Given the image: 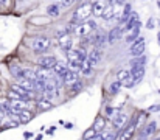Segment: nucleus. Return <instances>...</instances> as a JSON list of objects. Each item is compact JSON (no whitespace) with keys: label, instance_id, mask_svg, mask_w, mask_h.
Segmentation results:
<instances>
[{"label":"nucleus","instance_id":"obj_8","mask_svg":"<svg viewBox=\"0 0 160 140\" xmlns=\"http://www.w3.org/2000/svg\"><path fill=\"white\" fill-rule=\"evenodd\" d=\"M101 58H103V53H101V48H98V47H95L90 53H89V58H87V62L92 65V67H95V65H98L100 64V61H101Z\"/></svg>","mask_w":160,"mask_h":140},{"label":"nucleus","instance_id":"obj_6","mask_svg":"<svg viewBox=\"0 0 160 140\" xmlns=\"http://www.w3.org/2000/svg\"><path fill=\"white\" fill-rule=\"evenodd\" d=\"M128 120H129V115L124 114V112H120V114L112 120V126H113V129H115V131H123V129L126 128Z\"/></svg>","mask_w":160,"mask_h":140},{"label":"nucleus","instance_id":"obj_27","mask_svg":"<svg viewBox=\"0 0 160 140\" xmlns=\"http://www.w3.org/2000/svg\"><path fill=\"white\" fill-rule=\"evenodd\" d=\"M59 5H56V3H53V5H50L48 8H47V14L48 16H52V17H58L59 16Z\"/></svg>","mask_w":160,"mask_h":140},{"label":"nucleus","instance_id":"obj_10","mask_svg":"<svg viewBox=\"0 0 160 140\" xmlns=\"http://www.w3.org/2000/svg\"><path fill=\"white\" fill-rule=\"evenodd\" d=\"M131 16H132V6H131V3H126V5L123 6V14H121V17L118 19V20H120V27L126 25L128 20L131 19ZM123 28H124V27H123Z\"/></svg>","mask_w":160,"mask_h":140},{"label":"nucleus","instance_id":"obj_11","mask_svg":"<svg viewBox=\"0 0 160 140\" xmlns=\"http://www.w3.org/2000/svg\"><path fill=\"white\" fill-rule=\"evenodd\" d=\"M123 31H124V28L123 27H115V28H112L110 30V33H109V36H107V41H109V44H115L120 38H121V34H123Z\"/></svg>","mask_w":160,"mask_h":140},{"label":"nucleus","instance_id":"obj_9","mask_svg":"<svg viewBox=\"0 0 160 140\" xmlns=\"http://www.w3.org/2000/svg\"><path fill=\"white\" fill-rule=\"evenodd\" d=\"M79 81V75H78V72H73V70H68L67 73H65V76L62 78V83L65 84V87H72L75 83H78Z\"/></svg>","mask_w":160,"mask_h":140},{"label":"nucleus","instance_id":"obj_12","mask_svg":"<svg viewBox=\"0 0 160 140\" xmlns=\"http://www.w3.org/2000/svg\"><path fill=\"white\" fill-rule=\"evenodd\" d=\"M33 118H34V114H33L31 111H28V109H23V111L17 112V120H19L20 125H27V123L31 122Z\"/></svg>","mask_w":160,"mask_h":140},{"label":"nucleus","instance_id":"obj_2","mask_svg":"<svg viewBox=\"0 0 160 140\" xmlns=\"http://www.w3.org/2000/svg\"><path fill=\"white\" fill-rule=\"evenodd\" d=\"M50 44H52V42H50L48 38L39 36V38H34V39L31 41V48H33L34 53L41 54V53H45V51L50 48Z\"/></svg>","mask_w":160,"mask_h":140},{"label":"nucleus","instance_id":"obj_32","mask_svg":"<svg viewBox=\"0 0 160 140\" xmlns=\"http://www.w3.org/2000/svg\"><path fill=\"white\" fill-rule=\"evenodd\" d=\"M75 3V0H61V8H64V9H67V8H70L72 5Z\"/></svg>","mask_w":160,"mask_h":140},{"label":"nucleus","instance_id":"obj_43","mask_svg":"<svg viewBox=\"0 0 160 140\" xmlns=\"http://www.w3.org/2000/svg\"><path fill=\"white\" fill-rule=\"evenodd\" d=\"M159 93H160V91H159Z\"/></svg>","mask_w":160,"mask_h":140},{"label":"nucleus","instance_id":"obj_15","mask_svg":"<svg viewBox=\"0 0 160 140\" xmlns=\"http://www.w3.org/2000/svg\"><path fill=\"white\" fill-rule=\"evenodd\" d=\"M9 70H11V75H12L14 78H17L19 81L27 80V69H22L20 65H11Z\"/></svg>","mask_w":160,"mask_h":140},{"label":"nucleus","instance_id":"obj_29","mask_svg":"<svg viewBox=\"0 0 160 140\" xmlns=\"http://www.w3.org/2000/svg\"><path fill=\"white\" fill-rule=\"evenodd\" d=\"M97 136H98V132H97V129H95V128H89L87 131H84V134H82V140L93 139V137H97Z\"/></svg>","mask_w":160,"mask_h":140},{"label":"nucleus","instance_id":"obj_13","mask_svg":"<svg viewBox=\"0 0 160 140\" xmlns=\"http://www.w3.org/2000/svg\"><path fill=\"white\" fill-rule=\"evenodd\" d=\"M68 70H70V69H68V62H64V61H58L56 65H54V69H53V72L59 76V78H64L65 73H67Z\"/></svg>","mask_w":160,"mask_h":140},{"label":"nucleus","instance_id":"obj_37","mask_svg":"<svg viewBox=\"0 0 160 140\" xmlns=\"http://www.w3.org/2000/svg\"><path fill=\"white\" fill-rule=\"evenodd\" d=\"M23 137H25V139H30V137H33V134H31V132H25Z\"/></svg>","mask_w":160,"mask_h":140},{"label":"nucleus","instance_id":"obj_20","mask_svg":"<svg viewBox=\"0 0 160 140\" xmlns=\"http://www.w3.org/2000/svg\"><path fill=\"white\" fill-rule=\"evenodd\" d=\"M156 131H157V123L156 122H149L146 126H145V129L142 131V137H151V136H154L156 134Z\"/></svg>","mask_w":160,"mask_h":140},{"label":"nucleus","instance_id":"obj_23","mask_svg":"<svg viewBox=\"0 0 160 140\" xmlns=\"http://www.w3.org/2000/svg\"><path fill=\"white\" fill-rule=\"evenodd\" d=\"M132 75H131V70H124V69H121V70H118L117 72V75H115V80L117 81H120V83H123V81H126L128 78H131Z\"/></svg>","mask_w":160,"mask_h":140},{"label":"nucleus","instance_id":"obj_17","mask_svg":"<svg viewBox=\"0 0 160 140\" xmlns=\"http://www.w3.org/2000/svg\"><path fill=\"white\" fill-rule=\"evenodd\" d=\"M36 106H38V111H39V112H45V111H50V109L53 107V103H52V100L42 96V98L36 103Z\"/></svg>","mask_w":160,"mask_h":140},{"label":"nucleus","instance_id":"obj_19","mask_svg":"<svg viewBox=\"0 0 160 140\" xmlns=\"http://www.w3.org/2000/svg\"><path fill=\"white\" fill-rule=\"evenodd\" d=\"M140 27H142V23L137 25L134 30L128 31V34H126V42H128V44H134V42L140 38Z\"/></svg>","mask_w":160,"mask_h":140},{"label":"nucleus","instance_id":"obj_25","mask_svg":"<svg viewBox=\"0 0 160 140\" xmlns=\"http://www.w3.org/2000/svg\"><path fill=\"white\" fill-rule=\"evenodd\" d=\"M8 98L11 100V101H28V98H25L23 95H20V93H17L16 91H8Z\"/></svg>","mask_w":160,"mask_h":140},{"label":"nucleus","instance_id":"obj_3","mask_svg":"<svg viewBox=\"0 0 160 140\" xmlns=\"http://www.w3.org/2000/svg\"><path fill=\"white\" fill-rule=\"evenodd\" d=\"M72 36H70V30H64L58 33V45L61 47L64 51H70L72 50Z\"/></svg>","mask_w":160,"mask_h":140},{"label":"nucleus","instance_id":"obj_7","mask_svg":"<svg viewBox=\"0 0 160 140\" xmlns=\"http://www.w3.org/2000/svg\"><path fill=\"white\" fill-rule=\"evenodd\" d=\"M58 59L54 56H41L39 59V69H44V70H53L54 65H56Z\"/></svg>","mask_w":160,"mask_h":140},{"label":"nucleus","instance_id":"obj_26","mask_svg":"<svg viewBox=\"0 0 160 140\" xmlns=\"http://www.w3.org/2000/svg\"><path fill=\"white\" fill-rule=\"evenodd\" d=\"M121 87H123V86H121V83L115 80V81L109 86V93H110V95H117V93L120 92V89H121Z\"/></svg>","mask_w":160,"mask_h":140},{"label":"nucleus","instance_id":"obj_30","mask_svg":"<svg viewBox=\"0 0 160 140\" xmlns=\"http://www.w3.org/2000/svg\"><path fill=\"white\" fill-rule=\"evenodd\" d=\"M118 114H120L118 109H113V107H106V109H104V115H106L107 118H110V120H113Z\"/></svg>","mask_w":160,"mask_h":140},{"label":"nucleus","instance_id":"obj_28","mask_svg":"<svg viewBox=\"0 0 160 140\" xmlns=\"http://www.w3.org/2000/svg\"><path fill=\"white\" fill-rule=\"evenodd\" d=\"M145 64H146V56L143 54V56H137V58H134L132 61H131V65L132 67H137V65H143L145 67Z\"/></svg>","mask_w":160,"mask_h":140},{"label":"nucleus","instance_id":"obj_18","mask_svg":"<svg viewBox=\"0 0 160 140\" xmlns=\"http://www.w3.org/2000/svg\"><path fill=\"white\" fill-rule=\"evenodd\" d=\"M104 8H106V3H103V0H95V2H92V11H93V16L101 17Z\"/></svg>","mask_w":160,"mask_h":140},{"label":"nucleus","instance_id":"obj_34","mask_svg":"<svg viewBox=\"0 0 160 140\" xmlns=\"http://www.w3.org/2000/svg\"><path fill=\"white\" fill-rule=\"evenodd\" d=\"M154 23H156L154 19H148V22H146V28H148V30H152V28H154Z\"/></svg>","mask_w":160,"mask_h":140},{"label":"nucleus","instance_id":"obj_16","mask_svg":"<svg viewBox=\"0 0 160 140\" xmlns=\"http://www.w3.org/2000/svg\"><path fill=\"white\" fill-rule=\"evenodd\" d=\"M131 75L134 78V83H138L143 80L145 76V67L143 65H137V67H131Z\"/></svg>","mask_w":160,"mask_h":140},{"label":"nucleus","instance_id":"obj_4","mask_svg":"<svg viewBox=\"0 0 160 140\" xmlns=\"http://www.w3.org/2000/svg\"><path fill=\"white\" fill-rule=\"evenodd\" d=\"M95 30H97V22L95 20H87V22L79 23V25L75 27V33L78 36H87V34H90Z\"/></svg>","mask_w":160,"mask_h":140},{"label":"nucleus","instance_id":"obj_38","mask_svg":"<svg viewBox=\"0 0 160 140\" xmlns=\"http://www.w3.org/2000/svg\"><path fill=\"white\" fill-rule=\"evenodd\" d=\"M89 140H103V137H101V134H98L97 137H93V139H89Z\"/></svg>","mask_w":160,"mask_h":140},{"label":"nucleus","instance_id":"obj_14","mask_svg":"<svg viewBox=\"0 0 160 140\" xmlns=\"http://www.w3.org/2000/svg\"><path fill=\"white\" fill-rule=\"evenodd\" d=\"M106 126H107L106 117H103V115H98V117L95 118L93 125H92V128H95L98 134H103V132L106 131Z\"/></svg>","mask_w":160,"mask_h":140},{"label":"nucleus","instance_id":"obj_41","mask_svg":"<svg viewBox=\"0 0 160 140\" xmlns=\"http://www.w3.org/2000/svg\"><path fill=\"white\" fill-rule=\"evenodd\" d=\"M152 140H160V139H157V137H156V139H152Z\"/></svg>","mask_w":160,"mask_h":140},{"label":"nucleus","instance_id":"obj_39","mask_svg":"<svg viewBox=\"0 0 160 140\" xmlns=\"http://www.w3.org/2000/svg\"><path fill=\"white\" fill-rule=\"evenodd\" d=\"M72 126H73L72 123H65V128H67V129H72Z\"/></svg>","mask_w":160,"mask_h":140},{"label":"nucleus","instance_id":"obj_1","mask_svg":"<svg viewBox=\"0 0 160 140\" xmlns=\"http://www.w3.org/2000/svg\"><path fill=\"white\" fill-rule=\"evenodd\" d=\"M90 14H93V11H92V3H90V2H84V3H81V5L76 8V11H75V14H73V19H72V23H75V25L84 23V22L89 20Z\"/></svg>","mask_w":160,"mask_h":140},{"label":"nucleus","instance_id":"obj_40","mask_svg":"<svg viewBox=\"0 0 160 140\" xmlns=\"http://www.w3.org/2000/svg\"><path fill=\"white\" fill-rule=\"evenodd\" d=\"M159 44H160V33H159Z\"/></svg>","mask_w":160,"mask_h":140},{"label":"nucleus","instance_id":"obj_21","mask_svg":"<svg viewBox=\"0 0 160 140\" xmlns=\"http://www.w3.org/2000/svg\"><path fill=\"white\" fill-rule=\"evenodd\" d=\"M137 25H140V19H138V14L137 13H132V16H131V19L128 20V23L124 25V30L126 31H131V30H134Z\"/></svg>","mask_w":160,"mask_h":140},{"label":"nucleus","instance_id":"obj_31","mask_svg":"<svg viewBox=\"0 0 160 140\" xmlns=\"http://www.w3.org/2000/svg\"><path fill=\"white\" fill-rule=\"evenodd\" d=\"M82 87H84V84H82V81L79 80L78 83H75V84L70 87V91H73V92H79V91H82Z\"/></svg>","mask_w":160,"mask_h":140},{"label":"nucleus","instance_id":"obj_22","mask_svg":"<svg viewBox=\"0 0 160 140\" xmlns=\"http://www.w3.org/2000/svg\"><path fill=\"white\" fill-rule=\"evenodd\" d=\"M115 17V13H113V5H109L107 3L106 8H104V11H103V16H101V19H104V20H112Z\"/></svg>","mask_w":160,"mask_h":140},{"label":"nucleus","instance_id":"obj_5","mask_svg":"<svg viewBox=\"0 0 160 140\" xmlns=\"http://www.w3.org/2000/svg\"><path fill=\"white\" fill-rule=\"evenodd\" d=\"M145 48H146V42H145V38L143 36H140L132 45H131V54L134 56V58H137V56H143V53H145Z\"/></svg>","mask_w":160,"mask_h":140},{"label":"nucleus","instance_id":"obj_35","mask_svg":"<svg viewBox=\"0 0 160 140\" xmlns=\"http://www.w3.org/2000/svg\"><path fill=\"white\" fill-rule=\"evenodd\" d=\"M148 111H149V112H159L160 111V104H154V106H151Z\"/></svg>","mask_w":160,"mask_h":140},{"label":"nucleus","instance_id":"obj_36","mask_svg":"<svg viewBox=\"0 0 160 140\" xmlns=\"http://www.w3.org/2000/svg\"><path fill=\"white\" fill-rule=\"evenodd\" d=\"M9 3H11V0H0V6H2V8L9 6Z\"/></svg>","mask_w":160,"mask_h":140},{"label":"nucleus","instance_id":"obj_33","mask_svg":"<svg viewBox=\"0 0 160 140\" xmlns=\"http://www.w3.org/2000/svg\"><path fill=\"white\" fill-rule=\"evenodd\" d=\"M109 2V5H126V0H107Z\"/></svg>","mask_w":160,"mask_h":140},{"label":"nucleus","instance_id":"obj_24","mask_svg":"<svg viewBox=\"0 0 160 140\" xmlns=\"http://www.w3.org/2000/svg\"><path fill=\"white\" fill-rule=\"evenodd\" d=\"M84 64H86V62H82V61H68V69H70V70H73V72L81 73V70H82Z\"/></svg>","mask_w":160,"mask_h":140},{"label":"nucleus","instance_id":"obj_42","mask_svg":"<svg viewBox=\"0 0 160 140\" xmlns=\"http://www.w3.org/2000/svg\"><path fill=\"white\" fill-rule=\"evenodd\" d=\"M22 2H27V0H22Z\"/></svg>","mask_w":160,"mask_h":140}]
</instances>
